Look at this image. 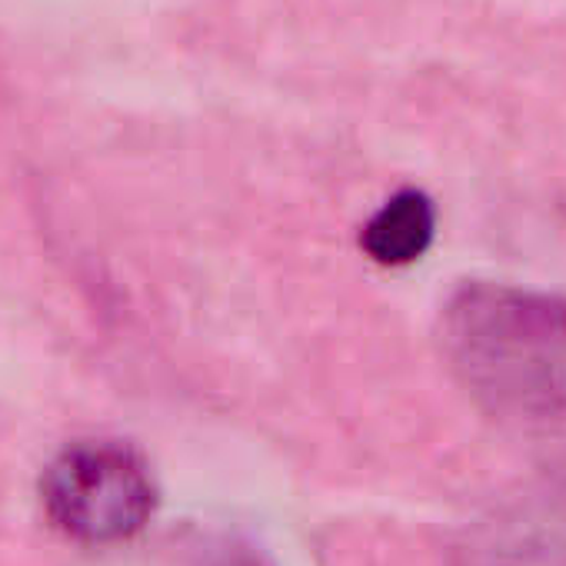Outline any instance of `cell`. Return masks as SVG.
<instances>
[{
    "label": "cell",
    "mask_w": 566,
    "mask_h": 566,
    "mask_svg": "<svg viewBox=\"0 0 566 566\" xmlns=\"http://www.w3.org/2000/svg\"><path fill=\"white\" fill-rule=\"evenodd\" d=\"M447 357L467 394L496 420H566V301L470 283L443 317Z\"/></svg>",
    "instance_id": "6da1fadb"
},
{
    "label": "cell",
    "mask_w": 566,
    "mask_h": 566,
    "mask_svg": "<svg viewBox=\"0 0 566 566\" xmlns=\"http://www.w3.org/2000/svg\"><path fill=\"white\" fill-rule=\"evenodd\" d=\"M44 500L61 530L87 543L127 539L154 513V480L120 443L67 447L44 476Z\"/></svg>",
    "instance_id": "7a4b0ae2"
},
{
    "label": "cell",
    "mask_w": 566,
    "mask_h": 566,
    "mask_svg": "<svg viewBox=\"0 0 566 566\" xmlns=\"http://www.w3.org/2000/svg\"><path fill=\"white\" fill-rule=\"evenodd\" d=\"M467 566H566V476L490 513L470 539Z\"/></svg>",
    "instance_id": "3957f363"
},
{
    "label": "cell",
    "mask_w": 566,
    "mask_h": 566,
    "mask_svg": "<svg viewBox=\"0 0 566 566\" xmlns=\"http://www.w3.org/2000/svg\"><path fill=\"white\" fill-rule=\"evenodd\" d=\"M437 213L423 190H400L364 227V250L384 266H407L433 243Z\"/></svg>",
    "instance_id": "277c9868"
}]
</instances>
